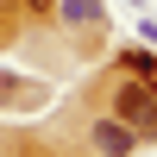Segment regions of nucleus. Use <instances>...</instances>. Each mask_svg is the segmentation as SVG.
<instances>
[{
	"label": "nucleus",
	"mask_w": 157,
	"mask_h": 157,
	"mask_svg": "<svg viewBox=\"0 0 157 157\" xmlns=\"http://www.w3.org/2000/svg\"><path fill=\"white\" fill-rule=\"evenodd\" d=\"M113 113H120V120L132 126L138 138H157V88L145 82V75L120 88V101H113Z\"/></svg>",
	"instance_id": "nucleus-1"
},
{
	"label": "nucleus",
	"mask_w": 157,
	"mask_h": 157,
	"mask_svg": "<svg viewBox=\"0 0 157 157\" xmlns=\"http://www.w3.org/2000/svg\"><path fill=\"white\" fill-rule=\"evenodd\" d=\"M132 138H138V132H132V126H120V120H101V126H94V145L107 151V157H126V151H132Z\"/></svg>",
	"instance_id": "nucleus-2"
},
{
	"label": "nucleus",
	"mask_w": 157,
	"mask_h": 157,
	"mask_svg": "<svg viewBox=\"0 0 157 157\" xmlns=\"http://www.w3.org/2000/svg\"><path fill=\"white\" fill-rule=\"evenodd\" d=\"M63 19L69 25H94L101 19V0H63Z\"/></svg>",
	"instance_id": "nucleus-3"
},
{
	"label": "nucleus",
	"mask_w": 157,
	"mask_h": 157,
	"mask_svg": "<svg viewBox=\"0 0 157 157\" xmlns=\"http://www.w3.org/2000/svg\"><path fill=\"white\" fill-rule=\"evenodd\" d=\"M126 69H132V75H145V82H151V75H157V63L145 57V50H126Z\"/></svg>",
	"instance_id": "nucleus-4"
},
{
	"label": "nucleus",
	"mask_w": 157,
	"mask_h": 157,
	"mask_svg": "<svg viewBox=\"0 0 157 157\" xmlns=\"http://www.w3.org/2000/svg\"><path fill=\"white\" fill-rule=\"evenodd\" d=\"M19 6H32V13H50V0H19Z\"/></svg>",
	"instance_id": "nucleus-5"
},
{
	"label": "nucleus",
	"mask_w": 157,
	"mask_h": 157,
	"mask_svg": "<svg viewBox=\"0 0 157 157\" xmlns=\"http://www.w3.org/2000/svg\"><path fill=\"white\" fill-rule=\"evenodd\" d=\"M145 38H151V44H157V19H145Z\"/></svg>",
	"instance_id": "nucleus-6"
}]
</instances>
